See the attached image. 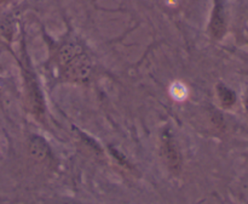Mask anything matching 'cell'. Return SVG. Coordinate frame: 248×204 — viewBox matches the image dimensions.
<instances>
[{
	"mask_svg": "<svg viewBox=\"0 0 248 204\" xmlns=\"http://www.w3.org/2000/svg\"><path fill=\"white\" fill-rule=\"evenodd\" d=\"M63 204H80V203H63Z\"/></svg>",
	"mask_w": 248,
	"mask_h": 204,
	"instance_id": "obj_9",
	"label": "cell"
},
{
	"mask_svg": "<svg viewBox=\"0 0 248 204\" xmlns=\"http://www.w3.org/2000/svg\"><path fill=\"white\" fill-rule=\"evenodd\" d=\"M217 94L218 97H219L220 103H222L223 107H225V108H230V107L234 106V103L236 102V94H235L232 89L225 86L224 84L217 85Z\"/></svg>",
	"mask_w": 248,
	"mask_h": 204,
	"instance_id": "obj_6",
	"label": "cell"
},
{
	"mask_svg": "<svg viewBox=\"0 0 248 204\" xmlns=\"http://www.w3.org/2000/svg\"><path fill=\"white\" fill-rule=\"evenodd\" d=\"M9 0H0V2H7Z\"/></svg>",
	"mask_w": 248,
	"mask_h": 204,
	"instance_id": "obj_8",
	"label": "cell"
},
{
	"mask_svg": "<svg viewBox=\"0 0 248 204\" xmlns=\"http://www.w3.org/2000/svg\"><path fill=\"white\" fill-rule=\"evenodd\" d=\"M31 153L38 160H45L51 155L47 142L39 135H34L31 140Z\"/></svg>",
	"mask_w": 248,
	"mask_h": 204,
	"instance_id": "obj_5",
	"label": "cell"
},
{
	"mask_svg": "<svg viewBox=\"0 0 248 204\" xmlns=\"http://www.w3.org/2000/svg\"><path fill=\"white\" fill-rule=\"evenodd\" d=\"M208 31H210L211 36L216 40H220L227 32V14H225V6L223 0H215L213 2Z\"/></svg>",
	"mask_w": 248,
	"mask_h": 204,
	"instance_id": "obj_4",
	"label": "cell"
},
{
	"mask_svg": "<svg viewBox=\"0 0 248 204\" xmlns=\"http://www.w3.org/2000/svg\"><path fill=\"white\" fill-rule=\"evenodd\" d=\"M161 154L165 160V164L167 165L169 170L173 174L178 175L182 170V154L177 146L176 140L169 129H165L161 135Z\"/></svg>",
	"mask_w": 248,
	"mask_h": 204,
	"instance_id": "obj_2",
	"label": "cell"
},
{
	"mask_svg": "<svg viewBox=\"0 0 248 204\" xmlns=\"http://www.w3.org/2000/svg\"><path fill=\"white\" fill-rule=\"evenodd\" d=\"M245 107H246V111H247V113H248V94H247V96H246V100H245Z\"/></svg>",
	"mask_w": 248,
	"mask_h": 204,
	"instance_id": "obj_7",
	"label": "cell"
},
{
	"mask_svg": "<svg viewBox=\"0 0 248 204\" xmlns=\"http://www.w3.org/2000/svg\"><path fill=\"white\" fill-rule=\"evenodd\" d=\"M26 94L31 113L35 114L36 117H43L44 113H45L46 107L45 100H44V95L41 92V89L39 86V83L33 70H27Z\"/></svg>",
	"mask_w": 248,
	"mask_h": 204,
	"instance_id": "obj_3",
	"label": "cell"
},
{
	"mask_svg": "<svg viewBox=\"0 0 248 204\" xmlns=\"http://www.w3.org/2000/svg\"><path fill=\"white\" fill-rule=\"evenodd\" d=\"M56 61L62 75L69 82H85L92 72V63L86 50L74 39L64 40L58 46Z\"/></svg>",
	"mask_w": 248,
	"mask_h": 204,
	"instance_id": "obj_1",
	"label": "cell"
}]
</instances>
